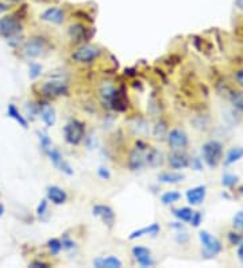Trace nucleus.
I'll return each instance as SVG.
<instances>
[{
  "instance_id": "nucleus-1",
  "label": "nucleus",
  "mask_w": 243,
  "mask_h": 268,
  "mask_svg": "<svg viewBox=\"0 0 243 268\" xmlns=\"http://www.w3.org/2000/svg\"><path fill=\"white\" fill-rule=\"evenodd\" d=\"M201 154H203L205 164L208 165L210 168H215L220 163L221 154H223V145L216 140H211V141L203 145Z\"/></svg>"
},
{
  "instance_id": "nucleus-2",
  "label": "nucleus",
  "mask_w": 243,
  "mask_h": 268,
  "mask_svg": "<svg viewBox=\"0 0 243 268\" xmlns=\"http://www.w3.org/2000/svg\"><path fill=\"white\" fill-rule=\"evenodd\" d=\"M65 141L69 145H79L85 137V125L77 119H70L64 126Z\"/></svg>"
},
{
  "instance_id": "nucleus-3",
  "label": "nucleus",
  "mask_w": 243,
  "mask_h": 268,
  "mask_svg": "<svg viewBox=\"0 0 243 268\" xmlns=\"http://www.w3.org/2000/svg\"><path fill=\"white\" fill-rule=\"evenodd\" d=\"M199 238L201 245H203V255L205 257H215L223 249L220 241L217 240L215 236L211 235L210 232H207V230H201L200 232Z\"/></svg>"
},
{
  "instance_id": "nucleus-4",
  "label": "nucleus",
  "mask_w": 243,
  "mask_h": 268,
  "mask_svg": "<svg viewBox=\"0 0 243 268\" xmlns=\"http://www.w3.org/2000/svg\"><path fill=\"white\" fill-rule=\"evenodd\" d=\"M99 56H100L99 48L92 45H82L80 48H77L70 57L77 64H91L96 59H99Z\"/></svg>"
},
{
  "instance_id": "nucleus-5",
  "label": "nucleus",
  "mask_w": 243,
  "mask_h": 268,
  "mask_svg": "<svg viewBox=\"0 0 243 268\" xmlns=\"http://www.w3.org/2000/svg\"><path fill=\"white\" fill-rule=\"evenodd\" d=\"M149 147L146 145L143 141H138L136 147H135L129 156V168L131 171H139L143 167H146V150Z\"/></svg>"
},
{
  "instance_id": "nucleus-6",
  "label": "nucleus",
  "mask_w": 243,
  "mask_h": 268,
  "mask_svg": "<svg viewBox=\"0 0 243 268\" xmlns=\"http://www.w3.org/2000/svg\"><path fill=\"white\" fill-rule=\"evenodd\" d=\"M42 92L43 95L50 96V98H58V96L68 95L69 87H68V83L62 79H52L43 84Z\"/></svg>"
},
{
  "instance_id": "nucleus-7",
  "label": "nucleus",
  "mask_w": 243,
  "mask_h": 268,
  "mask_svg": "<svg viewBox=\"0 0 243 268\" xmlns=\"http://www.w3.org/2000/svg\"><path fill=\"white\" fill-rule=\"evenodd\" d=\"M22 31L21 22L15 17H4L0 19V35L5 39L15 38Z\"/></svg>"
},
{
  "instance_id": "nucleus-8",
  "label": "nucleus",
  "mask_w": 243,
  "mask_h": 268,
  "mask_svg": "<svg viewBox=\"0 0 243 268\" xmlns=\"http://www.w3.org/2000/svg\"><path fill=\"white\" fill-rule=\"evenodd\" d=\"M166 140L169 147L173 150H181L188 147V134L181 129H172L170 131H167Z\"/></svg>"
},
{
  "instance_id": "nucleus-9",
  "label": "nucleus",
  "mask_w": 243,
  "mask_h": 268,
  "mask_svg": "<svg viewBox=\"0 0 243 268\" xmlns=\"http://www.w3.org/2000/svg\"><path fill=\"white\" fill-rule=\"evenodd\" d=\"M92 214L100 218L103 224L107 226L108 229H112L113 224H115V211L111 206L108 205H95L92 208Z\"/></svg>"
},
{
  "instance_id": "nucleus-10",
  "label": "nucleus",
  "mask_w": 243,
  "mask_h": 268,
  "mask_svg": "<svg viewBox=\"0 0 243 268\" xmlns=\"http://www.w3.org/2000/svg\"><path fill=\"white\" fill-rule=\"evenodd\" d=\"M46 154H48V157L50 159V161H52V164H53L57 170L61 171L62 174H65V175L68 176H72L75 174V172H73V168L70 167L69 163L62 157V154L59 153L57 149L52 147V148L49 149V152Z\"/></svg>"
},
{
  "instance_id": "nucleus-11",
  "label": "nucleus",
  "mask_w": 243,
  "mask_h": 268,
  "mask_svg": "<svg viewBox=\"0 0 243 268\" xmlns=\"http://www.w3.org/2000/svg\"><path fill=\"white\" fill-rule=\"evenodd\" d=\"M46 50V42L42 38H31L28 39L25 45V55L28 59H37L39 56H42Z\"/></svg>"
},
{
  "instance_id": "nucleus-12",
  "label": "nucleus",
  "mask_w": 243,
  "mask_h": 268,
  "mask_svg": "<svg viewBox=\"0 0 243 268\" xmlns=\"http://www.w3.org/2000/svg\"><path fill=\"white\" fill-rule=\"evenodd\" d=\"M133 256L136 260V263L139 264L140 267L147 268V267H153L154 266V260L151 257V252L149 248L142 245H135L133 249Z\"/></svg>"
},
{
  "instance_id": "nucleus-13",
  "label": "nucleus",
  "mask_w": 243,
  "mask_h": 268,
  "mask_svg": "<svg viewBox=\"0 0 243 268\" xmlns=\"http://www.w3.org/2000/svg\"><path fill=\"white\" fill-rule=\"evenodd\" d=\"M46 199L49 202H52L55 206H61L66 202L68 199V195L65 190H62L61 187L58 186H49L48 190H46Z\"/></svg>"
},
{
  "instance_id": "nucleus-14",
  "label": "nucleus",
  "mask_w": 243,
  "mask_h": 268,
  "mask_svg": "<svg viewBox=\"0 0 243 268\" xmlns=\"http://www.w3.org/2000/svg\"><path fill=\"white\" fill-rule=\"evenodd\" d=\"M207 197V187L205 186H196L187 191V201L192 206H199L204 202Z\"/></svg>"
},
{
  "instance_id": "nucleus-15",
  "label": "nucleus",
  "mask_w": 243,
  "mask_h": 268,
  "mask_svg": "<svg viewBox=\"0 0 243 268\" xmlns=\"http://www.w3.org/2000/svg\"><path fill=\"white\" fill-rule=\"evenodd\" d=\"M167 163L173 170H184V168L189 167V157L180 150H174L169 154Z\"/></svg>"
},
{
  "instance_id": "nucleus-16",
  "label": "nucleus",
  "mask_w": 243,
  "mask_h": 268,
  "mask_svg": "<svg viewBox=\"0 0 243 268\" xmlns=\"http://www.w3.org/2000/svg\"><path fill=\"white\" fill-rule=\"evenodd\" d=\"M146 165H149L150 168H158L163 163V154L161 150L156 148H149L146 150Z\"/></svg>"
},
{
  "instance_id": "nucleus-17",
  "label": "nucleus",
  "mask_w": 243,
  "mask_h": 268,
  "mask_svg": "<svg viewBox=\"0 0 243 268\" xmlns=\"http://www.w3.org/2000/svg\"><path fill=\"white\" fill-rule=\"evenodd\" d=\"M41 19L45 21V22L53 23V25H61V23L64 22L65 15L62 10L53 7V8H49V10H46V11L43 12Z\"/></svg>"
},
{
  "instance_id": "nucleus-18",
  "label": "nucleus",
  "mask_w": 243,
  "mask_h": 268,
  "mask_svg": "<svg viewBox=\"0 0 243 268\" xmlns=\"http://www.w3.org/2000/svg\"><path fill=\"white\" fill-rule=\"evenodd\" d=\"M161 230V226L158 224H151L149 226H145V228H140V229H136L134 232H131V235L129 236V240H136V238H140L143 236H157Z\"/></svg>"
},
{
  "instance_id": "nucleus-19",
  "label": "nucleus",
  "mask_w": 243,
  "mask_h": 268,
  "mask_svg": "<svg viewBox=\"0 0 243 268\" xmlns=\"http://www.w3.org/2000/svg\"><path fill=\"white\" fill-rule=\"evenodd\" d=\"M93 266L96 268H120L123 266V263L116 256H107L95 259L93 260Z\"/></svg>"
},
{
  "instance_id": "nucleus-20",
  "label": "nucleus",
  "mask_w": 243,
  "mask_h": 268,
  "mask_svg": "<svg viewBox=\"0 0 243 268\" xmlns=\"http://www.w3.org/2000/svg\"><path fill=\"white\" fill-rule=\"evenodd\" d=\"M109 107L115 110V111H119V113L126 111V109H127V98H126V93H124L123 88H118L115 96H113L111 103H109Z\"/></svg>"
},
{
  "instance_id": "nucleus-21",
  "label": "nucleus",
  "mask_w": 243,
  "mask_h": 268,
  "mask_svg": "<svg viewBox=\"0 0 243 268\" xmlns=\"http://www.w3.org/2000/svg\"><path fill=\"white\" fill-rule=\"evenodd\" d=\"M39 115H41V119L43 120V123L48 127L54 126V123H55V111L50 104L39 106Z\"/></svg>"
},
{
  "instance_id": "nucleus-22",
  "label": "nucleus",
  "mask_w": 243,
  "mask_h": 268,
  "mask_svg": "<svg viewBox=\"0 0 243 268\" xmlns=\"http://www.w3.org/2000/svg\"><path fill=\"white\" fill-rule=\"evenodd\" d=\"M118 91V88L115 87L113 84H109V83H106L103 84L102 88H100V98H102V102L104 104L109 106L111 100L115 96V93Z\"/></svg>"
},
{
  "instance_id": "nucleus-23",
  "label": "nucleus",
  "mask_w": 243,
  "mask_h": 268,
  "mask_svg": "<svg viewBox=\"0 0 243 268\" xmlns=\"http://www.w3.org/2000/svg\"><path fill=\"white\" fill-rule=\"evenodd\" d=\"M185 179V175L180 174V172H162L158 176V180L165 184H177L180 181Z\"/></svg>"
},
{
  "instance_id": "nucleus-24",
  "label": "nucleus",
  "mask_w": 243,
  "mask_h": 268,
  "mask_svg": "<svg viewBox=\"0 0 243 268\" xmlns=\"http://www.w3.org/2000/svg\"><path fill=\"white\" fill-rule=\"evenodd\" d=\"M7 115H8L10 118H12L14 120H16L23 129H27V127H28V122H27V119L21 114V111L16 109V106L14 103L8 104V107H7Z\"/></svg>"
},
{
  "instance_id": "nucleus-25",
  "label": "nucleus",
  "mask_w": 243,
  "mask_h": 268,
  "mask_svg": "<svg viewBox=\"0 0 243 268\" xmlns=\"http://www.w3.org/2000/svg\"><path fill=\"white\" fill-rule=\"evenodd\" d=\"M241 159H243V148L242 147H234L228 150V153L226 156V160H224V164L231 165L235 164L237 161H239Z\"/></svg>"
},
{
  "instance_id": "nucleus-26",
  "label": "nucleus",
  "mask_w": 243,
  "mask_h": 268,
  "mask_svg": "<svg viewBox=\"0 0 243 268\" xmlns=\"http://www.w3.org/2000/svg\"><path fill=\"white\" fill-rule=\"evenodd\" d=\"M193 214V210L190 208H180L173 210V215L180 221V222H189V219Z\"/></svg>"
},
{
  "instance_id": "nucleus-27",
  "label": "nucleus",
  "mask_w": 243,
  "mask_h": 268,
  "mask_svg": "<svg viewBox=\"0 0 243 268\" xmlns=\"http://www.w3.org/2000/svg\"><path fill=\"white\" fill-rule=\"evenodd\" d=\"M85 31L86 29L84 28L82 25H73V26H70L69 29V35L72 37V39H75V41H82L84 38H86Z\"/></svg>"
},
{
  "instance_id": "nucleus-28",
  "label": "nucleus",
  "mask_w": 243,
  "mask_h": 268,
  "mask_svg": "<svg viewBox=\"0 0 243 268\" xmlns=\"http://www.w3.org/2000/svg\"><path fill=\"white\" fill-rule=\"evenodd\" d=\"M38 138H39V147H41V150L46 154L49 152V149L53 147L52 138L49 137V134L48 133H45V131H38Z\"/></svg>"
},
{
  "instance_id": "nucleus-29",
  "label": "nucleus",
  "mask_w": 243,
  "mask_h": 268,
  "mask_svg": "<svg viewBox=\"0 0 243 268\" xmlns=\"http://www.w3.org/2000/svg\"><path fill=\"white\" fill-rule=\"evenodd\" d=\"M180 199H181V194L178 191H166L165 194H162L161 202L163 203V205L169 206V205H173V203L178 202Z\"/></svg>"
},
{
  "instance_id": "nucleus-30",
  "label": "nucleus",
  "mask_w": 243,
  "mask_h": 268,
  "mask_svg": "<svg viewBox=\"0 0 243 268\" xmlns=\"http://www.w3.org/2000/svg\"><path fill=\"white\" fill-rule=\"evenodd\" d=\"M167 134V126L166 123L163 122V120H160V122H157V125L154 126V129H153V136L157 140H161Z\"/></svg>"
},
{
  "instance_id": "nucleus-31",
  "label": "nucleus",
  "mask_w": 243,
  "mask_h": 268,
  "mask_svg": "<svg viewBox=\"0 0 243 268\" xmlns=\"http://www.w3.org/2000/svg\"><path fill=\"white\" fill-rule=\"evenodd\" d=\"M48 249L53 256L59 255V252L62 251V244H61V240H58V238H50V240L48 241Z\"/></svg>"
},
{
  "instance_id": "nucleus-32",
  "label": "nucleus",
  "mask_w": 243,
  "mask_h": 268,
  "mask_svg": "<svg viewBox=\"0 0 243 268\" xmlns=\"http://www.w3.org/2000/svg\"><path fill=\"white\" fill-rule=\"evenodd\" d=\"M42 75V66L37 64V62H31L28 66V76L31 80H35Z\"/></svg>"
},
{
  "instance_id": "nucleus-33",
  "label": "nucleus",
  "mask_w": 243,
  "mask_h": 268,
  "mask_svg": "<svg viewBox=\"0 0 243 268\" xmlns=\"http://www.w3.org/2000/svg\"><path fill=\"white\" fill-rule=\"evenodd\" d=\"M238 183V176L232 174H226L221 178V184L227 188H232Z\"/></svg>"
},
{
  "instance_id": "nucleus-34",
  "label": "nucleus",
  "mask_w": 243,
  "mask_h": 268,
  "mask_svg": "<svg viewBox=\"0 0 243 268\" xmlns=\"http://www.w3.org/2000/svg\"><path fill=\"white\" fill-rule=\"evenodd\" d=\"M48 210H49V201L48 199H42L41 202H39V205L37 206V215L41 219H43V217L48 214Z\"/></svg>"
},
{
  "instance_id": "nucleus-35",
  "label": "nucleus",
  "mask_w": 243,
  "mask_h": 268,
  "mask_svg": "<svg viewBox=\"0 0 243 268\" xmlns=\"http://www.w3.org/2000/svg\"><path fill=\"white\" fill-rule=\"evenodd\" d=\"M232 226L243 233V211H238L232 218Z\"/></svg>"
},
{
  "instance_id": "nucleus-36",
  "label": "nucleus",
  "mask_w": 243,
  "mask_h": 268,
  "mask_svg": "<svg viewBox=\"0 0 243 268\" xmlns=\"http://www.w3.org/2000/svg\"><path fill=\"white\" fill-rule=\"evenodd\" d=\"M201 221H203V214L200 213V211H193L192 217L189 219V222H190V225H192L193 228H199L200 224H201Z\"/></svg>"
},
{
  "instance_id": "nucleus-37",
  "label": "nucleus",
  "mask_w": 243,
  "mask_h": 268,
  "mask_svg": "<svg viewBox=\"0 0 243 268\" xmlns=\"http://www.w3.org/2000/svg\"><path fill=\"white\" fill-rule=\"evenodd\" d=\"M61 244H62V251H73L76 248V242L73 240H70L69 237H64L61 240Z\"/></svg>"
},
{
  "instance_id": "nucleus-38",
  "label": "nucleus",
  "mask_w": 243,
  "mask_h": 268,
  "mask_svg": "<svg viewBox=\"0 0 243 268\" xmlns=\"http://www.w3.org/2000/svg\"><path fill=\"white\" fill-rule=\"evenodd\" d=\"M97 176L103 179V180H109L111 179V172L108 168L106 167H99V170H97Z\"/></svg>"
},
{
  "instance_id": "nucleus-39",
  "label": "nucleus",
  "mask_w": 243,
  "mask_h": 268,
  "mask_svg": "<svg viewBox=\"0 0 243 268\" xmlns=\"http://www.w3.org/2000/svg\"><path fill=\"white\" fill-rule=\"evenodd\" d=\"M176 241H177L178 244L184 245V244H187L189 241V235L187 232H181V230H180L177 235H176Z\"/></svg>"
},
{
  "instance_id": "nucleus-40",
  "label": "nucleus",
  "mask_w": 243,
  "mask_h": 268,
  "mask_svg": "<svg viewBox=\"0 0 243 268\" xmlns=\"http://www.w3.org/2000/svg\"><path fill=\"white\" fill-rule=\"evenodd\" d=\"M228 241H230L231 245H238L242 241V237H241V235L235 233V232H230L228 233Z\"/></svg>"
},
{
  "instance_id": "nucleus-41",
  "label": "nucleus",
  "mask_w": 243,
  "mask_h": 268,
  "mask_svg": "<svg viewBox=\"0 0 243 268\" xmlns=\"http://www.w3.org/2000/svg\"><path fill=\"white\" fill-rule=\"evenodd\" d=\"M232 103L237 106L238 109H243V98L239 92H235L232 95Z\"/></svg>"
},
{
  "instance_id": "nucleus-42",
  "label": "nucleus",
  "mask_w": 243,
  "mask_h": 268,
  "mask_svg": "<svg viewBox=\"0 0 243 268\" xmlns=\"http://www.w3.org/2000/svg\"><path fill=\"white\" fill-rule=\"evenodd\" d=\"M189 167H192V168H194L196 171H200L201 170V167H203V164H201L200 159H197V157H193V159H192V161L189 160Z\"/></svg>"
},
{
  "instance_id": "nucleus-43",
  "label": "nucleus",
  "mask_w": 243,
  "mask_h": 268,
  "mask_svg": "<svg viewBox=\"0 0 243 268\" xmlns=\"http://www.w3.org/2000/svg\"><path fill=\"white\" fill-rule=\"evenodd\" d=\"M28 267L31 268H48L49 264L45 262H41V260H35V262H32L28 264Z\"/></svg>"
},
{
  "instance_id": "nucleus-44",
  "label": "nucleus",
  "mask_w": 243,
  "mask_h": 268,
  "mask_svg": "<svg viewBox=\"0 0 243 268\" xmlns=\"http://www.w3.org/2000/svg\"><path fill=\"white\" fill-rule=\"evenodd\" d=\"M238 257H239V260L243 263V240L238 244Z\"/></svg>"
},
{
  "instance_id": "nucleus-45",
  "label": "nucleus",
  "mask_w": 243,
  "mask_h": 268,
  "mask_svg": "<svg viewBox=\"0 0 243 268\" xmlns=\"http://www.w3.org/2000/svg\"><path fill=\"white\" fill-rule=\"evenodd\" d=\"M235 80L243 87V69L242 71H238L237 73H235Z\"/></svg>"
},
{
  "instance_id": "nucleus-46",
  "label": "nucleus",
  "mask_w": 243,
  "mask_h": 268,
  "mask_svg": "<svg viewBox=\"0 0 243 268\" xmlns=\"http://www.w3.org/2000/svg\"><path fill=\"white\" fill-rule=\"evenodd\" d=\"M169 226H170V228H173V229H178V230L184 229L183 224H180V222H172V224H169Z\"/></svg>"
},
{
  "instance_id": "nucleus-47",
  "label": "nucleus",
  "mask_w": 243,
  "mask_h": 268,
  "mask_svg": "<svg viewBox=\"0 0 243 268\" xmlns=\"http://www.w3.org/2000/svg\"><path fill=\"white\" fill-rule=\"evenodd\" d=\"M237 7L243 10V0H237Z\"/></svg>"
},
{
  "instance_id": "nucleus-48",
  "label": "nucleus",
  "mask_w": 243,
  "mask_h": 268,
  "mask_svg": "<svg viewBox=\"0 0 243 268\" xmlns=\"http://www.w3.org/2000/svg\"><path fill=\"white\" fill-rule=\"evenodd\" d=\"M7 8H8V7L4 6V4H0V14H1V12L7 11Z\"/></svg>"
},
{
  "instance_id": "nucleus-49",
  "label": "nucleus",
  "mask_w": 243,
  "mask_h": 268,
  "mask_svg": "<svg viewBox=\"0 0 243 268\" xmlns=\"http://www.w3.org/2000/svg\"><path fill=\"white\" fill-rule=\"evenodd\" d=\"M3 214H4V206H3V205H0V217H1Z\"/></svg>"
},
{
  "instance_id": "nucleus-50",
  "label": "nucleus",
  "mask_w": 243,
  "mask_h": 268,
  "mask_svg": "<svg viewBox=\"0 0 243 268\" xmlns=\"http://www.w3.org/2000/svg\"><path fill=\"white\" fill-rule=\"evenodd\" d=\"M7 1H10V3H18V1H22V0H7Z\"/></svg>"
},
{
  "instance_id": "nucleus-51",
  "label": "nucleus",
  "mask_w": 243,
  "mask_h": 268,
  "mask_svg": "<svg viewBox=\"0 0 243 268\" xmlns=\"http://www.w3.org/2000/svg\"><path fill=\"white\" fill-rule=\"evenodd\" d=\"M239 192H241V194H242V195H243V186L241 187V188H239Z\"/></svg>"
}]
</instances>
